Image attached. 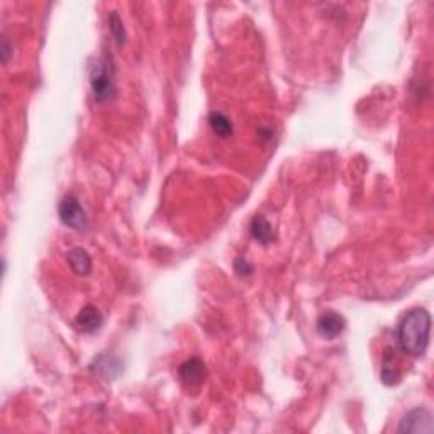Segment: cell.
Segmentation results:
<instances>
[{
	"label": "cell",
	"mask_w": 434,
	"mask_h": 434,
	"mask_svg": "<svg viewBox=\"0 0 434 434\" xmlns=\"http://www.w3.org/2000/svg\"><path fill=\"white\" fill-rule=\"evenodd\" d=\"M431 335V316L424 309L407 313L397 328V343L404 353L421 356L428 350Z\"/></svg>",
	"instance_id": "cell-1"
},
{
	"label": "cell",
	"mask_w": 434,
	"mask_h": 434,
	"mask_svg": "<svg viewBox=\"0 0 434 434\" xmlns=\"http://www.w3.org/2000/svg\"><path fill=\"white\" fill-rule=\"evenodd\" d=\"M90 85L94 97L99 102L109 100L116 95V77H114V66L109 59L100 58L90 72Z\"/></svg>",
	"instance_id": "cell-2"
},
{
	"label": "cell",
	"mask_w": 434,
	"mask_h": 434,
	"mask_svg": "<svg viewBox=\"0 0 434 434\" xmlns=\"http://www.w3.org/2000/svg\"><path fill=\"white\" fill-rule=\"evenodd\" d=\"M58 213L63 224L68 226V228L81 231V229H85L88 226L87 213H85V209L81 207L80 200L73 197V195H66V197L59 202Z\"/></svg>",
	"instance_id": "cell-3"
},
{
	"label": "cell",
	"mask_w": 434,
	"mask_h": 434,
	"mask_svg": "<svg viewBox=\"0 0 434 434\" xmlns=\"http://www.w3.org/2000/svg\"><path fill=\"white\" fill-rule=\"evenodd\" d=\"M434 431L433 415L426 407H415L402 417L399 426V433H426L431 434Z\"/></svg>",
	"instance_id": "cell-4"
},
{
	"label": "cell",
	"mask_w": 434,
	"mask_h": 434,
	"mask_svg": "<svg viewBox=\"0 0 434 434\" xmlns=\"http://www.w3.org/2000/svg\"><path fill=\"white\" fill-rule=\"evenodd\" d=\"M317 333L326 339H335L346 328V319L335 310H326L317 317L316 322Z\"/></svg>",
	"instance_id": "cell-5"
},
{
	"label": "cell",
	"mask_w": 434,
	"mask_h": 434,
	"mask_svg": "<svg viewBox=\"0 0 434 434\" xmlns=\"http://www.w3.org/2000/svg\"><path fill=\"white\" fill-rule=\"evenodd\" d=\"M178 372H180L181 380H184L188 387H197V385L202 384L204 378H206L207 370H206V363H204L202 359L190 358V359H187V362L181 363Z\"/></svg>",
	"instance_id": "cell-6"
},
{
	"label": "cell",
	"mask_w": 434,
	"mask_h": 434,
	"mask_svg": "<svg viewBox=\"0 0 434 434\" xmlns=\"http://www.w3.org/2000/svg\"><path fill=\"white\" fill-rule=\"evenodd\" d=\"M77 328L80 329L85 335H92V333L99 331L103 324V317L102 314L99 313L97 307L94 306H85L83 309L80 310V314L75 319Z\"/></svg>",
	"instance_id": "cell-7"
},
{
	"label": "cell",
	"mask_w": 434,
	"mask_h": 434,
	"mask_svg": "<svg viewBox=\"0 0 434 434\" xmlns=\"http://www.w3.org/2000/svg\"><path fill=\"white\" fill-rule=\"evenodd\" d=\"M66 258H68L70 266H72V270L77 273V275H80V277L90 275L92 258L87 251L81 250V248H73V250L68 251Z\"/></svg>",
	"instance_id": "cell-8"
},
{
	"label": "cell",
	"mask_w": 434,
	"mask_h": 434,
	"mask_svg": "<svg viewBox=\"0 0 434 434\" xmlns=\"http://www.w3.org/2000/svg\"><path fill=\"white\" fill-rule=\"evenodd\" d=\"M250 233L253 236V239H257L262 244H270L275 239V231H273L272 224L263 216H257L251 221Z\"/></svg>",
	"instance_id": "cell-9"
},
{
	"label": "cell",
	"mask_w": 434,
	"mask_h": 434,
	"mask_svg": "<svg viewBox=\"0 0 434 434\" xmlns=\"http://www.w3.org/2000/svg\"><path fill=\"white\" fill-rule=\"evenodd\" d=\"M209 126L214 131V135H217L219 138H229V136H233V131H235L231 119L226 116L224 112H217V110L209 114Z\"/></svg>",
	"instance_id": "cell-10"
},
{
	"label": "cell",
	"mask_w": 434,
	"mask_h": 434,
	"mask_svg": "<svg viewBox=\"0 0 434 434\" xmlns=\"http://www.w3.org/2000/svg\"><path fill=\"white\" fill-rule=\"evenodd\" d=\"M109 26H110V32H112V36L116 38L117 44L119 46H122V44L126 43V31H124V24H122V19L119 17V14L116 12V10L110 12Z\"/></svg>",
	"instance_id": "cell-11"
},
{
	"label": "cell",
	"mask_w": 434,
	"mask_h": 434,
	"mask_svg": "<svg viewBox=\"0 0 434 434\" xmlns=\"http://www.w3.org/2000/svg\"><path fill=\"white\" fill-rule=\"evenodd\" d=\"M235 266H236V272L239 273V275H250V273L253 272V266L248 263L246 258H237Z\"/></svg>",
	"instance_id": "cell-12"
},
{
	"label": "cell",
	"mask_w": 434,
	"mask_h": 434,
	"mask_svg": "<svg viewBox=\"0 0 434 434\" xmlns=\"http://www.w3.org/2000/svg\"><path fill=\"white\" fill-rule=\"evenodd\" d=\"M0 53H2V61L3 63L9 61L10 55H12V50H10V46H9V39H7L6 36L2 38V51H0Z\"/></svg>",
	"instance_id": "cell-13"
}]
</instances>
